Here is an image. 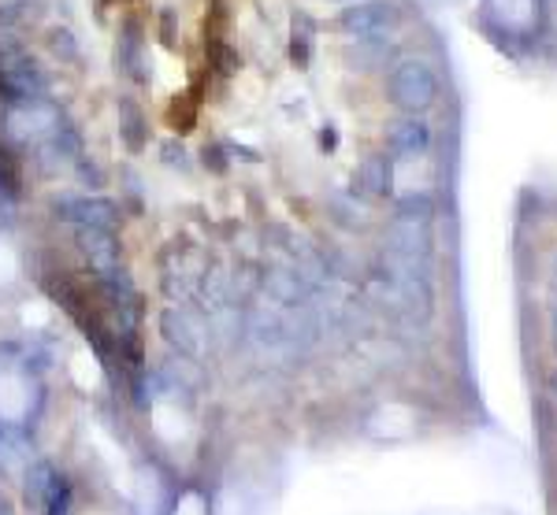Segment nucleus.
I'll use <instances>...</instances> for the list:
<instances>
[{"label":"nucleus","mask_w":557,"mask_h":515,"mask_svg":"<svg viewBox=\"0 0 557 515\" xmlns=\"http://www.w3.org/2000/svg\"><path fill=\"white\" fill-rule=\"evenodd\" d=\"M386 89H391V101L406 115L428 112V108L438 101V78L424 60H401L398 67L391 71Z\"/></svg>","instance_id":"1"},{"label":"nucleus","mask_w":557,"mask_h":515,"mask_svg":"<svg viewBox=\"0 0 557 515\" xmlns=\"http://www.w3.org/2000/svg\"><path fill=\"white\" fill-rule=\"evenodd\" d=\"M0 93L8 97V104L12 108L41 101V93H45L41 67L26 56V52L12 49V45L0 52Z\"/></svg>","instance_id":"2"},{"label":"nucleus","mask_w":557,"mask_h":515,"mask_svg":"<svg viewBox=\"0 0 557 515\" xmlns=\"http://www.w3.org/2000/svg\"><path fill=\"white\" fill-rule=\"evenodd\" d=\"M431 223H406V219H394L391 230H386V252L391 260L398 264H412V267H424L431 260Z\"/></svg>","instance_id":"3"},{"label":"nucleus","mask_w":557,"mask_h":515,"mask_svg":"<svg viewBox=\"0 0 557 515\" xmlns=\"http://www.w3.org/2000/svg\"><path fill=\"white\" fill-rule=\"evenodd\" d=\"M394 23H398L394 0H357V4H349L346 12L338 15V26H343L346 34H357V38H380Z\"/></svg>","instance_id":"4"},{"label":"nucleus","mask_w":557,"mask_h":515,"mask_svg":"<svg viewBox=\"0 0 557 515\" xmlns=\"http://www.w3.org/2000/svg\"><path fill=\"white\" fill-rule=\"evenodd\" d=\"M115 67L131 75L134 83H149V63H146V34H141L138 20H127L120 30V45H115Z\"/></svg>","instance_id":"5"},{"label":"nucleus","mask_w":557,"mask_h":515,"mask_svg":"<svg viewBox=\"0 0 557 515\" xmlns=\"http://www.w3.org/2000/svg\"><path fill=\"white\" fill-rule=\"evenodd\" d=\"M78 249H83L86 264L101 275H112L120 271V241H115L112 230H101V227H78Z\"/></svg>","instance_id":"6"},{"label":"nucleus","mask_w":557,"mask_h":515,"mask_svg":"<svg viewBox=\"0 0 557 515\" xmlns=\"http://www.w3.org/2000/svg\"><path fill=\"white\" fill-rule=\"evenodd\" d=\"M60 212H64L71 223H78V227L115 230V223H120V208L112 201H104V197H78V201L60 204Z\"/></svg>","instance_id":"7"},{"label":"nucleus","mask_w":557,"mask_h":515,"mask_svg":"<svg viewBox=\"0 0 557 515\" xmlns=\"http://www.w3.org/2000/svg\"><path fill=\"white\" fill-rule=\"evenodd\" d=\"M386 145L398 156H417V152H428L431 145V126L420 120V115H406V120L386 126Z\"/></svg>","instance_id":"8"},{"label":"nucleus","mask_w":557,"mask_h":515,"mask_svg":"<svg viewBox=\"0 0 557 515\" xmlns=\"http://www.w3.org/2000/svg\"><path fill=\"white\" fill-rule=\"evenodd\" d=\"M160 327H164V338L172 341V346H178L183 352H201L205 327L186 309H168L164 319H160Z\"/></svg>","instance_id":"9"},{"label":"nucleus","mask_w":557,"mask_h":515,"mask_svg":"<svg viewBox=\"0 0 557 515\" xmlns=\"http://www.w3.org/2000/svg\"><path fill=\"white\" fill-rule=\"evenodd\" d=\"M394 186V167L386 156H368L354 175V189L361 197H386Z\"/></svg>","instance_id":"10"},{"label":"nucleus","mask_w":557,"mask_h":515,"mask_svg":"<svg viewBox=\"0 0 557 515\" xmlns=\"http://www.w3.org/2000/svg\"><path fill=\"white\" fill-rule=\"evenodd\" d=\"M120 134H123V141H127L131 152H141V149H146V141H149L146 115H141V108L134 101H127V97L120 101Z\"/></svg>","instance_id":"11"},{"label":"nucleus","mask_w":557,"mask_h":515,"mask_svg":"<svg viewBox=\"0 0 557 515\" xmlns=\"http://www.w3.org/2000/svg\"><path fill=\"white\" fill-rule=\"evenodd\" d=\"M394 219H406V223H431L435 219V201L428 193H409L401 197L398 208H394Z\"/></svg>","instance_id":"12"},{"label":"nucleus","mask_w":557,"mask_h":515,"mask_svg":"<svg viewBox=\"0 0 557 515\" xmlns=\"http://www.w3.org/2000/svg\"><path fill=\"white\" fill-rule=\"evenodd\" d=\"M309 52H312V23L305 20V15H298V20H294V38H290V60L305 67Z\"/></svg>","instance_id":"13"},{"label":"nucleus","mask_w":557,"mask_h":515,"mask_svg":"<svg viewBox=\"0 0 557 515\" xmlns=\"http://www.w3.org/2000/svg\"><path fill=\"white\" fill-rule=\"evenodd\" d=\"M49 49L57 52L60 60H78L75 34H71L67 26H52V30H49Z\"/></svg>","instance_id":"14"},{"label":"nucleus","mask_w":557,"mask_h":515,"mask_svg":"<svg viewBox=\"0 0 557 515\" xmlns=\"http://www.w3.org/2000/svg\"><path fill=\"white\" fill-rule=\"evenodd\" d=\"M168 120H172V126H175L178 134L190 130L194 120H197V112H194V101H190V97H175L172 108H168Z\"/></svg>","instance_id":"15"},{"label":"nucleus","mask_w":557,"mask_h":515,"mask_svg":"<svg viewBox=\"0 0 557 515\" xmlns=\"http://www.w3.org/2000/svg\"><path fill=\"white\" fill-rule=\"evenodd\" d=\"M215 71H220V75H235L238 71V56L227 45H215Z\"/></svg>","instance_id":"16"},{"label":"nucleus","mask_w":557,"mask_h":515,"mask_svg":"<svg viewBox=\"0 0 557 515\" xmlns=\"http://www.w3.org/2000/svg\"><path fill=\"white\" fill-rule=\"evenodd\" d=\"M164 160L172 167H186V149H183V145H175V141H168L164 145Z\"/></svg>","instance_id":"17"},{"label":"nucleus","mask_w":557,"mask_h":515,"mask_svg":"<svg viewBox=\"0 0 557 515\" xmlns=\"http://www.w3.org/2000/svg\"><path fill=\"white\" fill-rule=\"evenodd\" d=\"M160 34H164V45H175V12L172 8H164V26H160Z\"/></svg>","instance_id":"18"},{"label":"nucleus","mask_w":557,"mask_h":515,"mask_svg":"<svg viewBox=\"0 0 557 515\" xmlns=\"http://www.w3.org/2000/svg\"><path fill=\"white\" fill-rule=\"evenodd\" d=\"M550 341H554V349H557V301L550 304Z\"/></svg>","instance_id":"19"},{"label":"nucleus","mask_w":557,"mask_h":515,"mask_svg":"<svg viewBox=\"0 0 557 515\" xmlns=\"http://www.w3.org/2000/svg\"><path fill=\"white\" fill-rule=\"evenodd\" d=\"M550 393L557 397V367H554V375H550Z\"/></svg>","instance_id":"20"},{"label":"nucleus","mask_w":557,"mask_h":515,"mask_svg":"<svg viewBox=\"0 0 557 515\" xmlns=\"http://www.w3.org/2000/svg\"><path fill=\"white\" fill-rule=\"evenodd\" d=\"M550 278H554V286H557V252H554V264H550Z\"/></svg>","instance_id":"21"},{"label":"nucleus","mask_w":557,"mask_h":515,"mask_svg":"<svg viewBox=\"0 0 557 515\" xmlns=\"http://www.w3.org/2000/svg\"><path fill=\"white\" fill-rule=\"evenodd\" d=\"M0 515H8V501H4V497H0Z\"/></svg>","instance_id":"22"}]
</instances>
